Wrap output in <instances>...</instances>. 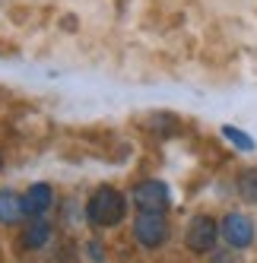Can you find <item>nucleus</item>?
<instances>
[{
    "label": "nucleus",
    "mask_w": 257,
    "mask_h": 263,
    "mask_svg": "<svg viewBox=\"0 0 257 263\" xmlns=\"http://www.w3.org/2000/svg\"><path fill=\"white\" fill-rule=\"evenodd\" d=\"M127 213V203L118 191H112V187H99V191L89 197V206H86V216L93 225H102V229H112V225H118Z\"/></svg>",
    "instance_id": "obj_1"
},
{
    "label": "nucleus",
    "mask_w": 257,
    "mask_h": 263,
    "mask_svg": "<svg viewBox=\"0 0 257 263\" xmlns=\"http://www.w3.org/2000/svg\"><path fill=\"white\" fill-rule=\"evenodd\" d=\"M134 235L137 241L143 244V248H159V244H165V238H169V222H165L162 213L156 210H140L137 222H134Z\"/></svg>",
    "instance_id": "obj_2"
},
{
    "label": "nucleus",
    "mask_w": 257,
    "mask_h": 263,
    "mask_svg": "<svg viewBox=\"0 0 257 263\" xmlns=\"http://www.w3.org/2000/svg\"><path fill=\"white\" fill-rule=\"evenodd\" d=\"M216 238H219V225H216L210 216H194V219H191L188 235H185V241H188L191 251H197V254L213 251V248H216Z\"/></svg>",
    "instance_id": "obj_3"
},
{
    "label": "nucleus",
    "mask_w": 257,
    "mask_h": 263,
    "mask_svg": "<svg viewBox=\"0 0 257 263\" xmlns=\"http://www.w3.org/2000/svg\"><path fill=\"white\" fill-rule=\"evenodd\" d=\"M134 203L140 206V210L165 213L169 203H172V194H169V187H165L162 181H143V184H137V191H134Z\"/></svg>",
    "instance_id": "obj_4"
},
{
    "label": "nucleus",
    "mask_w": 257,
    "mask_h": 263,
    "mask_svg": "<svg viewBox=\"0 0 257 263\" xmlns=\"http://www.w3.org/2000/svg\"><path fill=\"white\" fill-rule=\"evenodd\" d=\"M223 238H226V244H232V248H248V244L254 241L251 219L242 216V213H229L223 219Z\"/></svg>",
    "instance_id": "obj_5"
},
{
    "label": "nucleus",
    "mask_w": 257,
    "mask_h": 263,
    "mask_svg": "<svg viewBox=\"0 0 257 263\" xmlns=\"http://www.w3.org/2000/svg\"><path fill=\"white\" fill-rule=\"evenodd\" d=\"M51 200H54V194H51V187H48V184H32L29 191H26V197H23L29 216H42L48 206H51Z\"/></svg>",
    "instance_id": "obj_6"
},
{
    "label": "nucleus",
    "mask_w": 257,
    "mask_h": 263,
    "mask_svg": "<svg viewBox=\"0 0 257 263\" xmlns=\"http://www.w3.org/2000/svg\"><path fill=\"white\" fill-rule=\"evenodd\" d=\"M23 216H29L23 197H16L13 191H0V222L13 225V222H20Z\"/></svg>",
    "instance_id": "obj_7"
},
{
    "label": "nucleus",
    "mask_w": 257,
    "mask_h": 263,
    "mask_svg": "<svg viewBox=\"0 0 257 263\" xmlns=\"http://www.w3.org/2000/svg\"><path fill=\"white\" fill-rule=\"evenodd\" d=\"M51 241V225L42 216H32V222L23 229V244L26 248H45Z\"/></svg>",
    "instance_id": "obj_8"
},
{
    "label": "nucleus",
    "mask_w": 257,
    "mask_h": 263,
    "mask_svg": "<svg viewBox=\"0 0 257 263\" xmlns=\"http://www.w3.org/2000/svg\"><path fill=\"white\" fill-rule=\"evenodd\" d=\"M238 194H242L248 203H257V172H242L238 175Z\"/></svg>",
    "instance_id": "obj_9"
},
{
    "label": "nucleus",
    "mask_w": 257,
    "mask_h": 263,
    "mask_svg": "<svg viewBox=\"0 0 257 263\" xmlns=\"http://www.w3.org/2000/svg\"><path fill=\"white\" fill-rule=\"evenodd\" d=\"M223 137H229L238 149H248V153L254 149V140H251L248 134H242V130H235V127H223Z\"/></svg>",
    "instance_id": "obj_10"
},
{
    "label": "nucleus",
    "mask_w": 257,
    "mask_h": 263,
    "mask_svg": "<svg viewBox=\"0 0 257 263\" xmlns=\"http://www.w3.org/2000/svg\"><path fill=\"white\" fill-rule=\"evenodd\" d=\"M0 168H4V159H0Z\"/></svg>",
    "instance_id": "obj_11"
}]
</instances>
